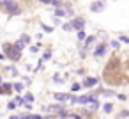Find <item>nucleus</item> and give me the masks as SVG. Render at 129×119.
Returning <instances> with one entry per match:
<instances>
[{"label":"nucleus","instance_id":"nucleus-1","mask_svg":"<svg viewBox=\"0 0 129 119\" xmlns=\"http://www.w3.org/2000/svg\"><path fill=\"white\" fill-rule=\"evenodd\" d=\"M7 53H4L6 57H9L11 61H20L21 59V52L14 46V45H11V43H4V46H2Z\"/></svg>","mask_w":129,"mask_h":119},{"label":"nucleus","instance_id":"nucleus-28","mask_svg":"<svg viewBox=\"0 0 129 119\" xmlns=\"http://www.w3.org/2000/svg\"><path fill=\"white\" fill-rule=\"evenodd\" d=\"M0 59H2V61H4V59H6V55H4V53H0Z\"/></svg>","mask_w":129,"mask_h":119},{"label":"nucleus","instance_id":"nucleus-19","mask_svg":"<svg viewBox=\"0 0 129 119\" xmlns=\"http://www.w3.org/2000/svg\"><path fill=\"white\" fill-rule=\"evenodd\" d=\"M43 30H44V32H51V30H53V29H51V27H48V25H44V23H43Z\"/></svg>","mask_w":129,"mask_h":119},{"label":"nucleus","instance_id":"nucleus-2","mask_svg":"<svg viewBox=\"0 0 129 119\" xmlns=\"http://www.w3.org/2000/svg\"><path fill=\"white\" fill-rule=\"evenodd\" d=\"M0 11H6V13H9V14H20V13H21V9H20L18 4H14V2H7V0L0 2Z\"/></svg>","mask_w":129,"mask_h":119},{"label":"nucleus","instance_id":"nucleus-13","mask_svg":"<svg viewBox=\"0 0 129 119\" xmlns=\"http://www.w3.org/2000/svg\"><path fill=\"white\" fill-rule=\"evenodd\" d=\"M99 108V103H97V100H94V101H90V110L94 112V110H97Z\"/></svg>","mask_w":129,"mask_h":119},{"label":"nucleus","instance_id":"nucleus-9","mask_svg":"<svg viewBox=\"0 0 129 119\" xmlns=\"http://www.w3.org/2000/svg\"><path fill=\"white\" fill-rule=\"evenodd\" d=\"M53 96H55L57 101H69V98H71V94H66V92H57Z\"/></svg>","mask_w":129,"mask_h":119},{"label":"nucleus","instance_id":"nucleus-11","mask_svg":"<svg viewBox=\"0 0 129 119\" xmlns=\"http://www.w3.org/2000/svg\"><path fill=\"white\" fill-rule=\"evenodd\" d=\"M11 89H13V85H11V84H7V82H6V84H2V87H0L2 94H4V92H11Z\"/></svg>","mask_w":129,"mask_h":119},{"label":"nucleus","instance_id":"nucleus-30","mask_svg":"<svg viewBox=\"0 0 129 119\" xmlns=\"http://www.w3.org/2000/svg\"><path fill=\"white\" fill-rule=\"evenodd\" d=\"M0 84H2V78H0Z\"/></svg>","mask_w":129,"mask_h":119},{"label":"nucleus","instance_id":"nucleus-25","mask_svg":"<svg viewBox=\"0 0 129 119\" xmlns=\"http://www.w3.org/2000/svg\"><path fill=\"white\" fill-rule=\"evenodd\" d=\"M120 41H122V43H127V41H129V37H125V36H120Z\"/></svg>","mask_w":129,"mask_h":119},{"label":"nucleus","instance_id":"nucleus-29","mask_svg":"<svg viewBox=\"0 0 129 119\" xmlns=\"http://www.w3.org/2000/svg\"><path fill=\"white\" fill-rule=\"evenodd\" d=\"M11 119H20V117L18 115H11Z\"/></svg>","mask_w":129,"mask_h":119},{"label":"nucleus","instance_id":"nucleus-8","mask_svg":"<svg viewBox=\"0 0 129 119\" xmlns=\"http://www.w3.org/2000/svg\"><path fill=\"white\" fill-rule=\"evenodd\" d=\"M90 9H92L94 13H99V11L104 9V2H92V4H90Z\"/></svg>","mask_w":129,"mask_h":119},{"label":"nucleus","instance_id":"nucleus-17","mask_svg":"<svg viewBox=\"0 0 129 119\" xmlns=\"http://www.w3.org/2000/svg\"><path fill=\"white\" fill-rule=\"evenodd\" d=\"M110 45H111V46H113L115 50H117V48H120V43H118V41H111Z\"/></svg>","mask_w":129,"mask_h":119},{"label":"nucleus","instance_id":"nucleus-18","mask_svg":"<svg viewBox=\"0 0 129 119\" xmlns=\"http://www.w3.org/2000/svg\"><path fill=\"white\" fill-rule=\"evenodd\" d=\"M53 82H57V84H60V82H62V78H60V75H58V73L53 76Z\"/></svg>","mask_w":129,"mask_h":119},{"label":"nucleus","instance_id":"nucleus-16","mask_svg":"<svg viewBox=\"0 0 129 119\" xmlns=\"http://www.w3.org/2000/svg\"><path fill=\"white\" fill-rule=\"evenodd\" d=\"M50 57H51V52H46V53H44V55H43V59H41V61H43V62H44V61H48V59H50Z\"/></svg>","mask_w":129,"mask_h":119},{"label":"nucleus","instance_id":"nucleus-27","mask_svg":"<svg viewBox=\"0 0 129 119\" xmlns=\"http://www.w3.org/2000/svg\"><path fill=\"white\" fill-rule=\"evenodd\" d=\"M118 100L120 101H125V94H118Z\"/></svg>","mask_w":129,"mask_h":119},{"label":"nucleus","instance_id":"nucleus-21","mask_svg":"<svg viewBox=\"0 0 129 119\" xmlns=\"http://www.w3.org/2000/svg\"><path fill=\"white\" fill-rule=\"evenodd\" d=\"M94 39H95V37H94V36H88V39H87V41H85V43H87V45H90V43H94Z\"/></svg>","mask_w":129,"mask_h":119},{"label":"nucleus","instance_id":"nucleus-26","mask_svg":"<svg viewBox=\"0 0 129 119\" xmlns=\"http://www.w3.org/2000/svg\"><path fill=\"white\" fill-rule=\"evenodd\" d=\"M64 29H66V30H73V29H71V23H66V25H64Z\"/></svg>","mask_w":129,"mask_h":119},{"label":"nucleus","instance_id":"nucleus-31","mask_svg":"<svg viewBox=\"0 0 129 119\" xmlns=\"http://www.w3.org/2000/svg\"><path fill=\"white\" fill-rule=\"evenodd\" d=\"M0 94H2V91H0Z\"/></svg>","mask_w":129,"mask_h":119},{"label":"nucleus","instance_id":"nucleus-24","mask_svg":"<svg viewBox=\"0 0 129 119\" xmlns=\"http://www.w3.org/2000/svg\"><path fill=\"white\" fill-rule=\"evenodd\" d=\"M7 108H9V110H14V108H16V105H14L13 101H9V105H7Z\"/></svg>","mask_w":129,"mask_h":119},{"label":"nucleus","instance_id":"nucleus-7","mask_svg":"<svg viewBox=\"0 0 129 119\" xmlns=\"http://www.w3.org/2000/svg\"><path fill=\"white\" fill-rule=\"evenodd\" d=\"M97 82H99V80H97L95 76H88V78L83 80L81 85H83V87H94V85H97Z\"/></svg>","mask_w":129,"mask_h":119},{"label":"nucleus","instance_id":"nucleus-23","mask_svg":"<svg viewBox=\"0 0 129 119\" xmlns=\"http://www.w3.org/2000/svg\"><path fill=\"white\" fill-rule=\"evenodd\" d=\"M13 103H14V105H21V103H23V100H21V98H16Z\"/></svg>","mask_w":129,"mask_h":119},{"label":"nucleus","instance_id":"nucleus-12","mask_svg":"<svg viewBox=\"0 0 129 119\" xmlns=\"http://www.w3.org/2000/svg\"><path fill=\"white\" fill-rule=\"evenodd\" d=\"M103 110H104L106 114H110V112L113 110V105H111V103H104V107H103Z\"/></svg>","mask_w":129,"mask_h":119},{"label":"nucleus","instance_id":"nucleus-10","mask_svg":"<svg viewBox=\"0 0 129 119\" xmlns=\"http://www.w3.org/2000/svg\"><path fill=\"white\" fill-rule=\"evenodd\" d=\"M104 52H106V46H104V45H99V46L95 48L94 55H95V57H103V55H104Z\"/></svg>","mask_w":129,"mask_h":119},{"label":"nucleus","instance_id":"nucleus-6","mask_svg":"<svg viewBox=\"0 0 129 119\" xmlns=\"http://www.w3.org/2000/svg\"><path fill=\"white\" fill-rule=\"evenodd\" d=\"M64 108H66V107H64L62 103H57V105H50V107H46L44 110H46V112H53V114H62Z\"/></svg>","mask_w":129,"mask_h":119},{"label":"nucleus","instance_id":"nucleus-20","mask_svg":"<svg viewBox=\"0 0 129 119\" xmlns=\"http://www.w3.org/2000/svg\"><path fill=\"white\" fill-rule=\"evenodd\" d=\"M78 39H81V41L85 39V32H83V30H81V32H78Z\"/></svg>","mask_w":129,"mask_h":119},{"label":"nucleus","instance_id":"nucleus-4","mask_svg":"<svg viewBox=\"0 0 129 119\" xmlns=\"http://www.w3.org/2000/svg\"><path fill=\"white\" fill-rule=\"evenodd\" d=\"M83 27H85V20H83V18H76V20L71 22V29H76L78 32H81Z\"/></svg>","mask_w":129,"mask_h":119},{"label":"nucleus","instance_id":"nucleus-22","mask_svg":"<svg viewBox=\"0 0 129 119\" xmlns=\"http://www.w3.org/2000/svg\"><path fill=\"white\" fill-rule=\"evenodd\" d=\"M80 87H81V84H73V87H71V89H73V91H78Z\"/></svg>","mask_w":129,"mask_h":119},{"label":"nucleus","instance_id":"nucleus-14","mask_svg":"<svg viewBox=\"0 0 129 119\" xmlns=\"http://www.w3.org/2000/svg\"><path fill=\"white\" fill-rule=\"evenodd\" d=\"M23 101H27V103H32V101H34V96H32V94H27V96L23 98Z\"/></svg>","mask_w":129,"mask_h":119},{"label":"nucleus","instance_id":"nucleus-5","mask_svg":"<svg viewBox=\"0 0 129 119\" xmlns=\"http://www.w3.org/2000/svg\"><path fill=\"white\" fill-rule=\"evenodd\" d=\"M95 96H97V94H83V96L76 98V103H81V105L90 103V101H94V100H95Z\"/></svg>","mask_w":129,"mask_h":119},{"label":"nucleus","instance_id":"nucleus-3","mask_svg":"<svg viewBox=\"0 0 129 119\" xmlns=\"http://www.w3.org/2000/svg\"><path fill=\"white\" fill-rule=\"evenodd\" d=\"M28 43H30V37H28L27 34H23V36H21V37H20V39H18V41L14 43V46H16V48H18V50L21 52V50H23V48H25V46H27Z\"/></svg>","mask_w":129,"mask_h":119},{"label":"nucleus","instance_id":"nucleus-15","mask_svg":"<svg viewBox=\"0 0 129 119\" xmlns=\"http://www.w3.org/2000/svg\"><path fill=\"white\" fill-rule=\"evenodd\" d=\"M13 89H14V91H18V92H20V91H21V89H23V84H14V85H13Z\"/></svg>","mask_w":129,"mask_h":119}]
</instances>
